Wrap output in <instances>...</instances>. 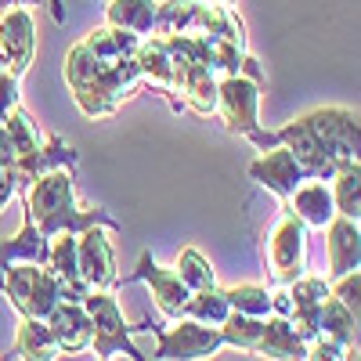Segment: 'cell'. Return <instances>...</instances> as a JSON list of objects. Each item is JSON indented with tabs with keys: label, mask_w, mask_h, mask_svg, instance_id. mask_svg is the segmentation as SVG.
<instances>
[{
	"label": "cell",
	"mask_w": 361,
	"mask_h": 361,
	"mask_svg": "<svg viewBox=\"0 0 361 361\" xmlns=\"http://www.w3.org/2000/svg\"><path fill=\"white\" fill-rule=\"evenodd\" d=\"M37 51V25L25 8H8L0 11V62H4L15 76H22L33 66Z\"/></svg>",
	"instance_id": "7c38bea8"
},
{
	"label": "cell",
	"mask_w": 361,
	"mask_h": 361,
	"mask_svg": "<svg viewBox=\"0 0 361 361\" xmlns=\"http://www.w3.org/2000/svg\"><path fill=\"white\" fill-rule=\"evenodd\" d=\"M80 304L87 307L90 314V325H94V336H90V347H94V357H134V361H145L148 354H141L134 343H130V333L134 325L123 322V311H119L112 289H90Z\"/></svg>",
	"instance_id": "52a82bcc"
},
{
	"label": "cell",
	"mask_w": 361,
	"mask_h": 361,
	"mask_svg": "<svg viewBox=\"0 0 361 361\" xmlns=\"http://www.w3.org/2000/svg\"><path fill=\"white\" fill-rule=\"evenodd\" d=\"M177 279L188 286V293H199V289H214L217 279H214V267H209V260L199 253V250H180L177 257Z\"/></svg>",
	"instance_id": "83f0119b"
},
{
	"label": "cell",
	"mask_w": 361,
	"mask_h": 361,
	"mask_svg": "<svg viewBox=\"0 0 361 361\" xmlns=\"http://www.w3.org/2000/svg\"><path fill=\"white\" fill-rule=\"evenodd\" d=\"M260 83L246 80L243 73H231V76H217V112L224 116V127L228 134H238V137H250L260 152L279 145V134L275 130H260Z\"/></svg>",
	"instance_id": "8992f818"
},
{
	"label": "cell",
	"mask_w": 361,
	"mask_h": 361,
	"mask_svg": "<svg viewBox=\"0 0 361 361\" xmlns=\"http://www.w3.org/2000/svg\"><path fill=\"white\" fill-rule=\"evenodd\" d=\"M47 267L58 279L66 282V300H80L90 293V286L80 275V257H76V231H58L51 235V253H47Z\"/></svg>",
	"instance_id": "ffe728a7"
},
{
	"label": "cell",
	"mask_w": 361,
	"mask_h": 361,
	"mask_svg": "<svg viewBox=\"0 0 361 361\" xmlns=\"http://www.w3.org/2000/svg\"><path fill=\"white\" fill-rule=\"evenodd\" d=\"M333 180V206H336V214L340 217H350L357 221L361 217V163L357 159H347L336 166V173L329 177Z\"/></svg>",
	"instance_id": "603a6c76"
},
{
	"label": "cell",
	"mask_w": 361,
	"mask_h": 361,
	"mask_svg": "<svg viewBox=\"0 0 361 361\" xmlns=\"http://www.w3.org/2000/svg\"><path fill=\"white\" fill-rule=\"evenodd\" d=\"M69 166L44 170L33 185L22 192V206L29 209V217L37 221V228L51 238L58 231H83L90 224H102L109 231H119V221L109 217V209L102 206H76V185H73Z\"/></svg>",
	"instance_id": "3957f363"
},
{
	"label": "cell",
	"mask_w": 361,
	"mask_h": 361,
	"mask_svg": "<svg viewBox=\"0 0 361 361\" xmlns=\"http://www.w3.org/2000/svg\"><path fill=\"white\" fill-rule=\"evenodd\" d=\"M318 336H329V340H336L347 350H357V318L340 304L333 293L325 296V304L318 311Z\"/></svg>",
	"instance_id": "7402d4cb"
},
{
	"label": "cell",
	"mask_w": 361,
	"mask_h": 361,
	"mask_svg": "<svg viewBox=\"0 0 361 361\" xmlns=\"http://www.w3.org/2000/svg\"><path fill=\"white\" fill-rule=\"evenodd\" d=\"M4 127H8V137H11V145H15V163L25 159V156H33L37 148H40V141H37V123L25 116L22 105L4 119Z\"/></svg>",
	"instance_id": "f1b7e54d"
},
{
	"label": "cell",
	"mask_w": 361,
	"mask_h": 361,
	"mask_svg": "<svg viewBox=\"0 0 361 361\" xmlns=\"http://www.w3.org/2000/svg\"><path fill=\"white\" fill-rule=\"evenodd\" d=\"M250 177L257 180V185H264L267 192H275V195L286 202V199L293 195V188L307 180V170L296 163V156L289 152L286 145H275V148H267L260 159L250 163Z\"/></svg>",
	"instance_id": "5bb4252c"
},
{
	"label": "cell",
	"mask_w": 361,
	"mask_h": 361,
	"mask_svg": "<svg viewBox=\"0 0 361 361\" xmlns=\"http://www.w3.org/2000/svg\"><path fill=\"white\" fill-rule=\"evenodd\" d=\"M286 209L296 221H304V228H325L336 217L333 192L325 188V180H314V177H307L304 185L293 188V195L286 199Z\"/></svg>",
	"instance_id": "e0dca14e"
},
{
	"label": "cell",
	"mask_w": 361,
	"mask_h": 361,
	"mask_svg": "<svg viewBox=\"0 0 361 361\" xmlns=\"http://www.w3.org/2000/svg\"><path fill=\"white\" fill-rule=\"evenodd\" d=\"M127 282H145L148 289H152L156 307H159V311H163V318H170V322H177V318H180V311H185V300L192 296V293H188V286L177 279V271L159 267L148 250L141 253L137 271H134V275H130Z\"/></svg>",
	"instance_id": "4fadbf2b"
},
{
	"label": "cell",
	"mask_w": 361,
	"mask_h": 361,
	"mask_svg": "<svg viewBox=\"0 0 361 361\" xmlns=\"http://www.w3.org/2000/svg\"><path fill=\"white\" fill-rule=\"evenodd\" d=\"M11 195H15V173L0 166V209L8 206V199H11Z\"/></svg>",
	"instance_id": "e575fe53"
},
{
	"label": "cell",
	"mask_w": 361,
	"mask_h": 361,
	"mask_svg": "<svg viewBox=\"0 0 361 361\" xmlns=\"http://www.w3.org/2000/svg\"><path fill=\"white\" fill-rule=\"evenodd\" d=\"M18 105H22V98H18V76L0 62V123H4Z\"/></svg>",
	"instance_id": "1f68e13d"
},
{
	"label": "cell",
	"mask_w": 361,
	"mask_h": 361,
	"mask_svg": "<svg viewBox=\"0 0 361 361\" xmlns=\"http://www.w3.org/2000/svg\"><path fill=\"white\" fill-rule=\"evenodd\" d=\"M217 329H221V340L228 347H238V350L253 354V347L260 340V329H264V318H253V314H243V311H228V318Z\"/></svg>",
	"instance_id": "4316f807"
},
{
	"label": "cell",
	"mask_w": 361,
	"mask_h": 361,
	"mask_svg": "<svg viewBox=\"0 0 361 361\" xmlns=\"http://www.w3.org/2000/svg\"><path fill=\"white\" fill-rule=\"evenodd\" d=\"M11 357H29V361H58L62 350H58L54 336L47 322H37V318H22L18 325V347Z\"/></svg>",
	"instance_id": "d4e9b609"
},
{
	"label": "cell",
	"mask_w": 361,
	"mask_h": 361,
	"mask_svg": "<svg viewBox=\"0 0 361 361\" xmlns=\"http://www.w3.org/2000/svg\"><path fill=\"white\" fill-rule=\"evenodd\" d=\"M145 329L159 336V347L152 354L159 361H199V357H214L224 347L217 325H202L192 318H177L173 329H159V325H145Z\"/></svg>",
	"instance_id": "9c48e42d"
},
{
	"label": "cell",
	"mask_w": 361,
	"mask_h": 361,
	"mask_svg": "<svg viewBox=\"0 0 361 361\" xmlns=\"http://www.w3.org/2000/svg\"><path fill=\"white\" fill-rule=\"evenodd\" d=\"M109 228L90 224L76 231V257H80V275L90 289H116L119 286V271H116V253L109 243Z\"/></svg>",
	"instance_id": "8fae6325"
},
{
	"label": "cell",
	"mask_w": 361,
	"mask_h": 361,
	"mask_svg": "<svg viewBox=\"0 0 361 361\" xmlns=\"http://www.w3.org/2000/svg\"><path fill=\"white\" fill-rule=\"evenodd\" d=\"M238 73H243L246 80H253V83H260V87H264V69H260V62H257V58H253L250 51L243 54V69H238Z\"/></svg>",
	"instance_id": "836d02e7"
},
{
	"label": "cell",
	"mask_w": 361,
	"mask_h": 361,
	"mask_svg": "<svg viewBox=\"0 0 361 361\" xmlns=\"http://www.w3.org/2000/svg\"><path fill=\"white\" fill-rule=\"evenodd\" d=\"M228 296L224 289H199L185 300V311H180V318H192V322H202V325H221L228 318Z\"/></svg>",
	"instance_id": "484cf974"
},
{
	"label": "cell",
	"mask_w": 361,
	"mask_h": 361,
	"mask_svg": "<svg viewBox=\"0 0 361 361\" xmlns=\"http://www.w3.org/2000/svg\"><path fill=\"white\" fill-rule=\"evenodd\" d=\"M137 73H141V83L163 90L177 112L185 109L177 102V90H173V62H170V51H166L163 37H156V33L141 37V44H137Z\"/></svg>",
	"instance_id": "2e32d148"
},
{
	"label": "cell",
	"mask_w": 361,
	"mask_h": 361,
	"mask_svg": "<svg viewBox=\"0 0 361 361\" xmlns=\"http://www.w3.org/2000/svg\"><path fill=\"white\" fill-rule=\"evenodd\" d=\"M141 37L130 29L105 25L87 33L66 58V83L87 119H105L141 87L137 73Z\"/></svg>",
	"instance_id": "6da1fadb"
},
{
	"label": "cell",
	"mask_w": 361,
	"mask_h": 361,
	"mask_svg": "<svg viewBox=\"0 0 361 361\" xmlns=\"http://www.w3.org/2000/svg\"><path fill=\"white\" fill-rule=\"evenodd\" d=\"M325 231H329V279H340L361 264V231L357 221L340 214L325 224Z\"/></svg>",
	"instance_id": "ac0fdd59"
},
{
	"label": "cell",
	"mask_w": 361,
	"mask_h": 361,
	"mask_svg": "<svg viewBox=\"0 0 361 361\" xmlns=\"http://www.w3.org/2000/svg\"><path fill=\"white\" fill-rule=\"evenodd\" d=\"M0 289L8 293V300L22 318H37V322H44L66 300V282L47 264H29V260H22V267L8 264L0 271Z\"/></svg>",
	"instance_id": "5b68a950"
},
{
	"label": "cell",
	"mask_w": 361,
	"mask_h": 361,
	"mask_svg": "<svg viewBox=\"0 0 361 361\" xmlns=\"http://www.w3.org/2000/svg\"><path fill=\"white\" fill-rule=\"evenodd\" d=\"M0 166L15 173V145H11V137H8V127H4V123H0Z\"/></svg>",
	"instance_id": "d6a6232c"
},
{
	"label": "cell",
	"mask_w": 361,
	"mask_h": 361,
	"mask_svg": "<svg viewBox=\"0 0 361 361\" xmlns=\"http://www.w3.org/2000/svg\"><path fill=\"white\" fill-rule=\"evenodd\" d=\"M304 264H307V228L286 209L275 231H271V246H267L271 286H289L293 279L304 275Z\"/></svg>",
	"instance_id": "30bf717a"
},
{
	"label": "cell",
	"mask_w": 361,
	"mask_h": 361,
	"mask_svg": "<svg viewBox=\"0 0 361 361\" xmlns=\"http://www.w3.org/2000/svg\"><path fill=\"white\" fill-rule=\"evenodd\" d=\"M163 44H166L170 62H173L177 102L185 109H192L195 116H214L217 112V73H209L202 62H195L173 37H163Z\"/></svg>",
	"instance_id": "ba28073f"
},
{
	"label": "cell",
	"mask_w": 361,
	"mask_h": 361,
	"mask_svg": "<svg viewBox=\"0 0 361 361\" xmlns=\"http://www.w3.org/2000/svg\"><path fill=\"white\" fill-rule=\"evenodd\" d=\"M333 282H336V286L329 289V293H333L340 304L357 318V311H361V271L354 267V271H347V275H340V279H333Z\"/></svg>",
	"instance_id": "4dcf8cb0"
},
{
	"label": "cell",
	"mask_w": 361,
	"mask_h": 361,
	"mask_svg": "<svg viewBox=\"0 0 361 361\" xmlns=\"http://www.w3.org/2000/svg\"><path fill=\"white\" fill-rule=\"evenodd\" d=\"M47 329L51 336L58 343V350L62 354H80L90 347V336H94V325H90V314L83 304H76V300H62L47 318Z\"/></svg>",
	"instance_id": "9a60e30c"
},
{
	"label": "cell",
	"mask_w": 361,
	"mask_h": 361,
	"mask_svg": "<svg viewBox=\"0 0 361 361\" xmlns=\"http://www.w3.org/2000/svg\"><path fill=\"white\" fill-rule=\"evenodd\" d=\"M275 134H279V145H286L296 156V163L307 170V177L314 180H329L340 163L357 159V148H361L357 112L340 109V105L314 109Z\"/></svg>",
	"instance_id": "7a4b0ae2"
},
{
	"label": "cell",
	"mask_w": 361,
	"mask_h": 361,
	"mask_svg": "<svg viewBox=\"0 0 361 361\" xmlns=\"http://www.w3.org/2000/svg\"><path fill=\"white\" fill-rule=\"evenodd\" d=\"M156 37L166 33H199V37H224L246 47V25L221 0H166L156 8Z\"/></svg>",
	"instance_id": "277c9868"
},
{
	"label": "cell",
	"mask_w": 361,
	"mask_h": 361,
	"mask_svg": "<svg viewBox=\"0 0 361 361\" xmlns=\"http://www.w3.org/2000/svg\"><path fill=\"white\" fill-rule=\"evenodd\" d=\"M221 4H228V8H231V4H235V0H221Z\"/></svg>",
	"instance_id": "8d00e7d4"
},
{
	"label": "cell",
	"mask_w": 361,
	"mask_h": 361,
	"mask_svg": "<svg viewBox=\"0 0 361 361\" xmlns=\"http://www.w3.org/2000/svg\"><path fill=\"white\" fill-rule=\"evenodd\" d=\"M18 4H22V8H33L37 0H0V11H8V8H18Z\"/></svg>",
	"instance_id": "d590c367"
},
{
	"label": "cell",
	"mask_w": 361,
	"mask_h": 361,
	"mask_svg": "<svg viewBox=\"0 0 361 361\" xmlns=\"http://www.w3.org/2000/svg\"><path fill=\"white\" fill-rule=\"evenodd\" d=\"M156 0H109V25L119 29H130L137 37H152V25H156Z\"/></svg>",
	"instance_id": "cb8c5ba5"
},
{
	"label": "cell",
	"mask_w": 361,
	"mask_h": 361,
	"mask_svg": "<svg viewBox=\"0 0 361 361\" xmlns=\"http://www.w3.org/2000/svg\"><path fill=\"white\" fill-rule=\"evenodd\" d=\"M47 253H51V238L37 228V221L29 217V209H25L18 235L11 238V243H0V271H4L8 264H22V260L47 264Z\"/></svg>",
	"instance_id": "44dd1931"
},
{
	"label": "cell",
	"mask_w": 361,
	"mask_h": 361,
	"mask_svg": "<svg viewBox=\"0 0 361 361\" xmlns=\"http://www.w3.org/2000/svg\"><path fill=\"white\" fill-rule=\"evenodd\" d=\"M253 354L275 357V361H300V357H307V343L293 333L286 314L271 311V314H264V329H260V340H257Z\"/></svg>",
	"instance_id": "d6986e66"
},
{
	"label": "cell",
	"mask_w": 361,
	"mask_h": 361,
	"mask_svg": "<svg viewBox=\"0 0 361 361\" xmlns=\"http://www.w3.org/2000/svg\"><path fill=\"white\" fill-rule=\"evenodd\" d=\"M224 296H228L231 311H243V314H253V318L271 314V293L264 286H231V289H224Z\"/></svg>",
	"instance_id": "f546056e"
}]
</instances>
